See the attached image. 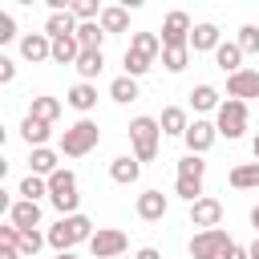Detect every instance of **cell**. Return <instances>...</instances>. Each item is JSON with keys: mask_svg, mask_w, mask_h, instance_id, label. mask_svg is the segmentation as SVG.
I'll list each match as a JSON object with an SVG mask.
<instances>
[{"mask_svg": "<svg viewBox=\"0 0 259 259\" xmlns=\"http://www.w3.org/2000/svg\"><path fill=\"white\" fill-rule=\"evenodd\" d=\"M28 166H32V174H40V178H53L61 166H57V154L49 150V146H40V150H32V158H28Z\"/></svg>", "mask_w": 259, "mask_h": 259, "instance_id": "cell-27", "label": "cell"}, {"mask_svg": "<svg viewBox=\"0 0 259 259\" xmlns=\"http://www.w3.org/2000/svg\"><path fill=\"white\" fill-rule=\"evenodd\" d=\"M190 105H194L198 113H206V109L219 113L223 101H219V89H214V85H194V89H190Z\"/></svg>", "mask_w": 259, "mask_h": 259, "instance_id": "cell-25", "label": "cell"}, {"mask_svg": "<svg viewBox=\"0 0 259 259\" xmlns=\"http://www.w3.org/2000/svg\"><path fill=\"white\" fill-rule=\"evenodd\" d=\"M12 77H16V65H12V61H8V57H0V81H4V85H8V81H12Z\"/></svg>", "mask_w": 259, "mask_h": 259, "instance_id": "cell-41", "label": "cell"}, {"mask_svg": "<svg viewBox=\"0 0 259 259\" xmlns=\"http://www.w3.org/2000/svg\"><path fill=\"white\" fill-rule=\"evenodd\" d=\"M20 57L24 61H53V36L49 32H28L24 40H20Z\"/></svg>", "mask_w": 259, "mask_h": 259, "instance_id": "cell-12", "label": "cell"}, {"mask_svg": "<svg viewBox=\"0 0 259 259\" xmlns=\"http://www.w3.org/2000/svg\"><path fill=\"white\" fill-rule=\"evenodd\" d=\"M8 223H12L16 231H36V223H40V202H28V198H20V202L8 210Z\"/></svg>", "mask_w": 259, "mask_h": 259, "instance_id": "cell-14", "label": "cell"}, {"mask_svg": "<svg viewBox=\"0 0 259 259\" xmlns=\"http://www.w3.org/2000/svg\"><path fill=\"white\" fill-rule=\"evenodd\" d=\"M97 231H93V223L85 219V214H65V219H57L53 227H49V247L61 255V251H73L77 243H89Z\"/></svg>", "mask_w": 259, "mask_h": 259, "instance_id": "cell-1", "label": "cell"}, {"mask_svg": "<svg viewBox=\"0 0 259 259\" xmlns=\"http://www.w3.org/2000/svg\"><path fill=\"white\" fill-rule=\"evenodd\" d=\"M77 57H81L77 36H61V40H53V61H57V65H77Z\"/></svg>", "mask_w": 259, "mask_h": 259, "instance_id": "cell-28", "label": "cell"}, {"mask_svg": "<svg viewBox=\"0 0 259 259\" xmlns=\"http://www.w3.org/2000/svg\"><path fill=\"white\" fill-rule=\"evenodd\" d=\"M223 259H251V251H247V247H239V243H231Z\"/></svg>", "mask_w": 259, "mask_h": 259, "instance_id": "cell-42", "label": "cell"}, {"mask_svg": "<svg viewBox=\"0 0 259 259\" xmlns=\"http://www.w3.org/2000/svg\"><path fill=\"white\" fill-rule=\"evenodd\" d=\"M174 194H178V198H186V202L194 206V202L202 198V178H178V186H174Z\"/></svg>", "mask_w": 259, "mask_h": 259, "instance_id": "cell-35", "label": "cell"}, {"mask_svg": "<svg viewBox=\"0 0 259 259\" xmlns=\"http://www.w3.org/2000/svg\"><path fill=\"white\" fill-rule=\"evenodd\" d=\"M239 49L243 53H259V28L255 24H243L239 28Z\"/></svg>", "mask_w": 259, "mask_h": 259, "instance_id": "cell-39", "label": "cell"}, {"mask_svg": "<svg viewBox=\"0 0 259 259\" xmlns=\"http://www.w3.org/2000/svg\"><path fill=\"white\" fill-rule=\"evenodd\" d=\"M77 73H81V81H93L101 69H105V57H101V49H81V57H77V65H73Z\"/></svg>", "mask_w": 259, "mask_h": 259, "instance_id": "cell-20", "label": "cell"}, {"mask_svg": "<svg viewBox=\"0 0 259 259\" xmlns=\"http://www.w3.org/2000/svg\"><path fill=\"white\" fill-rule=\"evenodd\" d=\"M251 154H255V162H259V134H255V142H251Z\"/></svg>", "mask_w": 259, "mask_h": 259, "instance_id": "cell-46", "label": "cell"}, {"mask_svg": "<svg viewBox=\"0 0 259 259\" xmlns=\"http://www.w3.org/2000/svg\"><path fill=\"white\" fill-rule=\"evenodd\" d=\"M138 219L162 223V219H166V194H162V190H142V194H138Z\"/></svg>", "mask_w": 259, "mask_h": 259, "instance_id": "cell-13", "label": "cell"}, {"mask_svg": "<svg viewBox=\"0 0 259 259\" xmlns=\"http://www.w3.org/2000/svg\"><path fill=\"white\" fill-rule=\"evenodd\" d=\"M65 101H69L73 109H81V113H89V109L97 105V89H93L89 81H77V85L69 89V97H65Z\"/></svg>", "mask_w": 259, "mask_h": 259, "instance_id": "cell-23", "label": "cell"}, {"mask_svg": "<svg viewBox=\"0 0 259 259\" xmlns=\"http://www.w3.org/2000/svg\"><path fill=\"white\" fill-rule=\"evenodd\" d=\"M223 40H219V24H194V32H190V49L194 53H214Z\"/></svg>", "mask_w": 259, "mask_h": 259, "instance_id": "cell-15", "label": "cell"}, {"mask_svg": "<svg viewBox=\"0 0 259 259\" xmlns=\"http://www.w3.org/2000/svg\"><path fill=\"white\" fill-rule=\"evenodd\" d=\"M49 202L61 210V219L65 214H77V202H81V194H77V174L73 170H57L53 178H49Z\"/></svg>", "mask_w": 259, "mask_h": 259, "instance_id": "cell-4", "label": "cell"}, {"mask_svg": "<svg viewBox=\"0 0 259 259\" xmlns=\"http://www.w3.org/2000/svg\"><path fill=\"white\" fill-rule=\"evenodd\" d=\"M45 243H49V235H40V231H20V255H36Z\"/></svg>", "mask_w": 259, "mask_h": 259, "instance_id": "cell-37", "label": "cell"}, {"mask_svg": "<svg viewBox=\"0 0 259 259\" xmlns=\"http://www.w3.org/2000/svg\"><path fill=\"white\" fill-rule=\"evenodd\" d=\"M227 93H231L235 101L259 97V69H239L235 77H227Z\"/></svg>", "mask_w": 259, "mask_h": 259, "instance_id": "cell-11", "label": "cell"}, {"mask_svg": "<svg viewBox=\"0 0 259 259\" xmlns=\"http://www.w3.org/2000/svg\"><path fill=\"white\" fill-rule=\"evenodd\" d=\"M239 61H243V49H239V40H223V45L214 49V65H219L227 77H235V73H239Z\"/></svg>", "mask_w": 259, "mask_h": 259, "instance_id": "cell-16", "label": "cell"}, {"mask_svg": "<svg viewBox=\"0 0 259 259\" xmlns=\"http://www.w3.org/2000/svg\"><path fill=\"white\" fill-rule=\"evenodd\" d=\"M125 247H130V239H125V231H117V227H101V231L89 239V251H93L97 259H121Z\"/></svg>", "mask_w": 259, "mask_h": 259, "instance_id": "cell-7", "label": "cell"}, {"mask_svg": "<svg viewBox=\"0 0 259 259\" xmlns=\"http://www.w3.org/2000/svg\"><path fill=\"white\" fill-rule=\"evenodd\" d=\"M186 130H190V121H186V109H178V105H166V109H162V134H178V138H186Z\"/></svg>", "mask_w": 259, "mask_h": 259, "instance_id": "cell-26", "label": "cell"}, {"mask_svg": "<svg viewBox=\"0 0 259 259\" xmlns=\"http://www.w3.org/2000/svg\"><path fill=\"white\" fill-rule=\"evenodd\" d=\"M247 251H251V259H259V239H255V243H251Z\"/></svg>", "mask_w": 259, "mask_h": 259, "instance_id": "cell-45", "label": "cell"}, {"mask_svg": "<svg viewBox=\"0 0 259 259\" xmlns=\"http://www.w3.org/2000/svg\"><path fill=\"white\" fill-rule=\"evenodd\" d=\"M138 174H142V162H138V158H130V154H121V158H113V162H109V178H113V182H121V186L138 182Z\"/></svg>", "mask_w": 259, "mask_h": 259, "instance_id": "cell-17", "label": "cell"}, {"mask_svg": "<svg viewBox=\"0 0 259 259\" xmlns=\"http://www.w3.org/2000/svg\"><path fill=\"white\" fill-rule=\"evenodd\" d=\"M101 36H105V28H101L97 20L77 24V45H81V49H101Z\"/></svg>", "mask_w": 259, "mask_h": 259, "instance_id": "cell-31", "label": "cell"}, {"mask_svg": "<svg viewBox=\"0 0 259 259\" xmlns=\"http://www.w3.org/2000/svg\"><path fill=\"white\" fill-rule=\"evenodd\" d=\"M162 65H166L170 73H182V69L190 65V49H162Z\"/></svg>", "mask_w": 259, "mask_h": 259, "instance_id": "cell-33", "label": "cell"}, {"mask_svg": "<svg viewBox=\"0 0 259 259\" xmlns=\"http://www.w3.org/2000/svg\"><path fill=\"white\" fill-rule=\"evenodd\" d=\"M57 259H77V255H73V251H61V255H57Z\"/></svg>", "mask_w": 259, "mask_h": 259, "instance_id": "cell-48", "label": "cell"}, {"mask_svg": "<svg viewBox=\"0 0 259 259\" xmlns=\"http://www.w3.org/2000/svg\"><path fill=\"white\" fill-rule=\"evenodd\" d=\"M130 53H138V57L154 61V57L162 53V36H158V32H134V40H130Z\"/></svg>", "mask_w": 259, "mask_h": 259, "instance_id": "cell-22", "label": "cell"}, {"mask_svg": "<svg viewBox=\"0 0 259 259\" xmlns=\"http://www.w3.org/2000/svg\"><path fill=\"white\" fill-rule=\"evenodd\" d=\"M227 182H231L235 190H259V162H243V166H235V170L227 174Z\"/></svg>", "mask_w": 259, "mask_h": 259, "instance_id": "cell-19", "label": "cell"}, {"mask_svg": "<svg viewBox=\"0 0 259 259\" xmlns=\"http://www.w3.org/2000/svg\"><path fill=\"white\" fill-rule=\"evenodd\" d=\"M20 194H24L28 202H36L40 194H49V178H40V174H28V178L20 182Z\"/></svg>", "mask_w": 259, "mask_h": 259, "instance_id": "cell-36", "label": "cell"}, {"mask_svg": "<svg viewBox=\"0 0 259 259\" xmlns=\"http://www.w3.org/2000/svg\"><path fill=\"white\" fill-rule=\"evenodd\" d=\"M158 138H162V121H154V117H134L130 121V142H134V158L138 162H154L158 158Z\"/></svg>", "mask_w": 259, "mask_h": 259, "instance_id": "cell-2", "label": "cell"}, {"mask_svg": "<svg viewBox=\"0 0 259 259\" xmlns=\"http://www.w3.org/2000/svg\"><path fill=\"white\" fill-rule=\"evenodd\" d=\"M150 65H154V61H146V57H138V53H130V49H125V77H134V81H138L142 73H150Z\"/></svg>", "mask_w": 259, "mask_h": 259, "instance_id": "cell-38", "label": "cell"}, {"mask_svg": "<svg viewBox=\"0 0 259 259\" xmlns=\"http://www.w3.org/2000/svg\"><path fill=\"white\" fill-rule=\"evenodd\" d=\"M0 259H24V255H20V247H8V243H0Z\"/></svg>", "mask_w": 259, "mask_h": 259, "instance_id": "cell-43", "label": "cell"}, {"mask_svg": "<svg viewBox=\"0 0 259 259\" xmlns=\"http://www.w3.org/2000/svg\"><path fill=\"white\" fill-rule=\"evenodd\" d=\"M97 142H101V130H97V121L81 117L77 125H69V130L61 134V154H65V158H85V154H89Z\"/></svg>", "mask_w": 259, "mask_h": 259, "instance_id": "cell-3", "label": "cell"}, {"mask_svg": "<svg viewBox=\"0 0 259 259\" xmlns=\"http://www.w3.org/2000/svg\"><path fill=\"white\" fill-rule=\"evenodd\" d=\"M45 32H49L53 40H61V36H77V16H73V12H49Z\"/></svg>", "mask_w": 259, "mask_h": 259, "instance_id": "cell-18", "label": "cell"}, {"mask_svg": "<svg viewBox=\"0 0 259 259\" xmlns=\"http://www.w3.org/2000/svg\"><path fill=\"white\" fill-rule=\"evenodd\" d=\"M134 259H162V255H158V247H142Z\"/></svg>", "mask_w": 259, "mask_h": 259, "instance_id": "cell-44", "label": "cell"}, {"mask_svg": "<svg viewBox=\"0 0 259 259\" xmlns=\"http://www.w3.org/2000/svg\"><path fill=\"white\" fill-rule=\"evenodd\" d=\"M227 247H231V235H227L223 227H214V231H198V235L190 239V259H223Z\"/></svg>", "mask_w": 259, "mask_h": 259, "instance_id": "cell-6", "label": "cell"}, {"mask_svg": "<svg viewBox=\"0 0 259 259\" xmlns=\"http://www.w3.org/2000/svg\"><path fill=\"white\" fill-rule=\"evenodd\" d=\"M251 227H255V231H259V206H255V210H251Z\"/></svg>", "mask_w": 259, "mask_h": 259, "instance_id": "cell-47", "label": "cell"}, {"mask_svg": "<svg viewBox=\"0 0 259 259\" xmlns=\"http://www.w3.org/2000/svg\"><path fill=\"white\" fill-rule=\"evenodd\" d=\"M69 12L77 16V24H89V20H101V8H97V0H73V4H69Z\"/></svg>", "mask_w": 259, "mask_h": 259, "instance_id": "cell-32", "label": "cell"}, {"mask_svg": "<svg viewBox=\"0 0 259 259\" xmlns=\"http://www.w3.org/2000/svg\"><path fill=\"white\" fill-rule=\"evenodd\" d=\"M28 117H36V121L53 125V121L61 117V101H57V97H32V105H28Z\"/></svg>", "mask_w": 259, "mask_h": 259, "instance_id": "cell-24", "label": "cell"}, {"mask_svg": "<svg viewBox=\"0 0 259 259\" xmlns=\"http://www.w3.org/2000/svg\"><path fill=\"white\" fill-rule=\"evenodd\" d=\"M214 138H219L214 121H202V117H194V121H190V130H186V150H190V154H206V150L214 146Z\"/></svg>", "mask_w": 259, "mask_h": 259, "instance_id": "cell-9", "label": "cell"}, {"mask_svg": "<svg viewBox=\"0 0 259 259\" xmlns=\"http://www.w3.org/2000/svg\"><path fill=\"white\" fill-rule=\"evenodd\" d=\"M20 138H24L32 150H40V146L49 142V125H45V121H36V117H24V121H20Z\"/></svg>", "mask_w": 259, "mask_h": 259, "instance_id": "cell-29", "label": "cell"}, {"mask_svg": "<svg viewBox=\"0 0 259 259\" xmlns=\"http://www.w3.org/2000/svg\"><path fill=\"white\" fill-rule=\"evenodd\" d=\"M202 174H206L202 154H186V158L178 162V178H202Z\"/></svg>", "mask_w": 259, "mask_h": 259, "instance_id": "cell-34", "label": "cell"}, {"mask_svg": "<svg viewBox=\"0 0 259 259\" xmlns=\"http://www.w3.org/2000/svg\"><path fill=\"white\" fill-rule=\"evenodd\" d=\"M109 97L113 101H121V105H130V101H138V81L134 77H113V85H109Z\"/></svg>", "mask_w": 259, "mask_h": 259, "instance_id": "cell-30", "label": "cell"}, {"mask_svg": "<svg viewBox=\"0 0 259 259\" xmlns=\"http://www.w3.org/2000/svg\"><path fill=\"white\" fill-rule=\"evenodd\" d=\"M12 36H16V20H12L8 12H0V45H4V40H12Z\"/></svg>", "mask_w": 259, "mask_h": 259, "instance_id": "cell-40", "label": "cell"}, {"mask_svg": "<svg viewBox=\"0 0 259 259\" xmlns=\"http://www.w3.org/2000/svg\"><path fill=\"white\" fill-rule=\"evenodd\" d=\"M190 16L186 12H170L162 20V49H190Z\"/></svg>", "mask_w": 259, "mask_h": 259, "instance_id": "cell-8", "label": "cell"}, {"mask_svg": "<svg viewBox=\"0 0 259 259\" xmlns=\"http://www.w3.org/2000/svg\"><path fill=\"white\" fill-rule=\"evenodd\" d=\"M214 130H219L227 142L243 138V130H247V101H235V97H227V101L219 105V113H214Z\"/></svg>", "mask_w": 259, "mask_h": 259, "instance_id": "cell-5", "label": "cell"}, {"mask_svg": "<svg viewBox=\"0 0 259 259\" xmlns=\"http://www.w3.org/2000/svg\"><path fill=\"white\" fill-rule=\"evenodd\" d=\"M190 223L202 227V231H214V227L223 223V202H219V198H198V202L190 206Z\"/></svg>", "mask_w": 259, "mask_h": 259, "instance_id": "cell-10", "label": "cell"}, {"mask_svg": "<svg viewBox=\"0 0 259 259\" xmlns=\"http://www.w3.org/2000/svg\"><path fill=\"white\" fill-rule=\"evenodd\" d=\"M97 24H101L105 32H125V28H130V12H125L121 4H105V8H101V20H97Z\"/></svg>", "mask_w": 259, "mask_h": 259, "instance_id": "cell-21", "label": "cell"}]
</instances>
